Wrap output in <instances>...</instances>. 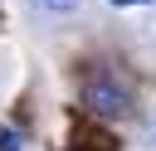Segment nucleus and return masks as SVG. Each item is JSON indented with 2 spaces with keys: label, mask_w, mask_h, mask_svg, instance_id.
<instances>
[{
  "label": "nucleus",
  "mask_w": 156,
  "mask_h": 151,
  "mask_svg": "<svg viewBox=\"0 0 156 151\" xmlns=\"http://www.w3.org/2000/svg\"><path fill=\"white\" fill-rule=\"evenodd\" d=\"M83 107L102 122H117V117H132V93L112 73H88L83 78Z\"/></svg>",
  "instance_id": "obj_1"
},
{
  "label": "nucleus",
  "mask_w": 156,
  "mask_h": 151,
  "mask_svg": "<svg viewBox=\"0 0 156 151\" xmlns=\"http://www.w3.org/2000/svg\"><path fill=\"white\" fill-rule=\"evenodd\" d=\"M0 151H24L20 132H15V127H5V122H0Z\"/></svg>",
  "instance_id": "obj_2"
},
{
  "label": "nucleus",
  "mask_w": 156,
  "mask_h": 151,
  "mask_svg": "<svg viewBox=\"0 0 156 151\" xmlns=\"http://www.w3.org/2000/svg\"><path fill=\"white\" fill-rule=\"evenodd\" d=\"M83 0H44V10H54V15H63V10H78Z\"/></svg>",
  "instance_id": "obj_3"
},
{
  "label": "nucleus",
  "mask_w": 156,
  "mask_h": 151,
  "mask_svg": "<svg viewBox=\"0 0 156 151\" xmlns=\"http://www.w3.org/2000/svg\"><path fill=\"white\" fill-rule=\"evenodd\" d=\"M117 10H132V5H151V0H112Z\"/></svg>",
  "instance_id": "obj_4"
}]
</instances>
